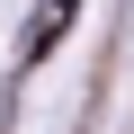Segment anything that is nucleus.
Returning <instances> with one entry per match:
<instances>
[{
    "label": "nucleus",
    "mask_w": 134,
    "mask_h": 134,
    "mask_svg": "<svg viewBox=\"0 0 134 134\" xmlns=\"http://www.w3.org/2000/svg\"><path fill=\"white\" fill-rule=\"evenodd\" d=\"M72 18H81V0H36V18H27V54H54L63 36H72Z\"/></svg>",
    "instance_id": "obj_1"
}]
</instances>
